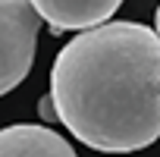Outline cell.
<instances>
[{
	"label": "cell",
	"instance_id": "277c9868",
	"mask_svg": "<svg viewBox=\"0 0 160 157\" xmlns=\"http://www.w3.org/2000/svg\"><path fill=\"white\" fill-rule=\"evenodd\" d=\"M0 157H75V151L53 129L19 123L0 129Z\"/></svg>",
	"mask_w": 160,
	"mask_h": 157
},
{
	"label": "cell",
	"instance_id": "8992f818",
	"mask_svg": "<svg viewBox=\"0 0 160 157\" xmlns=\"http://www.w3.org/2000/svg\"><path fill=\"white\" fill-rule=\"evenodd\" d=\"M154 32H157V38H160V7H157V13H154Z\"/></svg>",
	"mask_w": 160,
	"mask_h": 157
},
{
	"label": "cell",
	"instance_id": "6da1fadb",
	"mask_svg": "<svg viewBox=\"0 0 160 157\" xmlns=\"http://www.w3.org/2000/svg\"><path fill=\"white\" fill-rule=\"evenodd\" d=\"M50 98L82 144L129 154L160 138V38L141 22H107L53 60Z\"/></svg>",
	"mask_w": 160,
	"mask_h": 157
},
{
	"label": "cell",
	"instance_id": "5b68a950",
	"mask_svg": "<svg viewBox=\"0 0 160 157\" xmlns=\"http://www.w3.org/2000/svg\"><path fill=\"white\" fill-rule=\"evenodd\" d=\"M38 113H41V119H47V123H57V119H60V113H57V104H53L50 91L38 101Z\"/></svg>",
	"mask_w": 160,
	"mask_h": 157
},
{
	"label": "cell",
	"instance_id": "7a4b0ae2",
	"mask_svg": "<svg viewBox=\"0 0 160 157\" xmlns=\"http://www.w3.org/2000/svg\"><path fill=\"white\" fill-rule=\"evenodd\" d=\"M41 22L28 0H0V94L13 91L28 75Z\"/></svg>",
	"mask_w": 160,
	"mask_h": 157
},
{
	"label": "cell",
	"instance_id": "3957f363",
	"mask_svg": "<svg viewBox=\"0 0 160 157\" xmlns=\"http://www.w3.org/2000/svg\"><path fill=\"white\" fill-rule=\"evenodd\" d=\"M38 16L50 32H94L119 10V0H38Z\"/></svg>",
	"mask_w": 160,
	"mask_h": 157
}]
</instances>
